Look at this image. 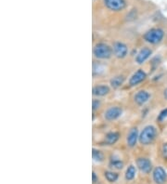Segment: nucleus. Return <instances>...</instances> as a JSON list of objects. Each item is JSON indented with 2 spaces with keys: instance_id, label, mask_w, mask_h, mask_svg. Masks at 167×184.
Here are the masks:
<instances>
[{
  "instance_id": "nucleus-1",
  "label": "nucleus",
  "mask_w": 167,
  "mask_h": 184,
  "mask_svg": "<svg viewBox=\"0 0 167 184\" xmlns=\"http://www.w3.org/2000/svg\"><path fill=\"white\" fill-rule=\"evenodd\" d=\"M157 130L152 126H148L141 131L139 135V142L143 145H149L156 138Z\"/></svg>"
},
{
  "instance_id": "nucleus-2",
  "label": "nucleus",
  "mask_w": 167,
  "mask_h": 184,
  "mask_svg": "<svg viewBox=\"0 0 167 184\" xmlns=\"http://www.w3.org/2000/svg\"><path fill=\"white\" fill-rule=\"evenodd\" d=\"M112 48H111L107 44L104 43H99L97 44L93 49V54L97 59L100 60H106L109 59L112 56Z\"/></svg>"
},
{
  "instance_id": "nucleus-3",
  "label": "nucleus",
  "mask_w": 167,
  "mask_h": 184,
  "mask_svg": "<svg viewBox=\"0 0 167 184\" xmlns=\"http://www.w3.org/2000/svg\"><path fill=\"white\" fill-rule=\"evenodd\" d=\"M163 36H164V32L162 29L154 28V29H150V31H148L143 37L145 41H147L148 43L154 44V45H155V44H158L163 40Z\"/></svg>"
},
{
  "instance_id": "nucleus-4",
  "label": "nucleus",
  "mask_w": 167,
  "mask_h": 184,
  "mask_svg": "<svg viewBox=\"0 0 167 184\" xmlns=\"http://www.w3.org/2000/svg\"><path fill=\"white\" fill-rule=\"evenodd\" d=\"M112 52L115 57L119 59H123L127 55L128 48L125 44L122 42H115L112 46Z\"/></svg>"
},
{
  "instance_id": "nucleus-5",
  "label": "nucleus",
  "mask_w": 167,
  "mask_h": 184,
  "mask_svg": "<svg viewBox=\"0 0 167 184\" xmlns=\"http://www.w3.org/2000/svg\"><path fill=\"white\" fill-rule=\"evenodd\" d=\"M122 113H123V110H122L121 107L112 106L111 108H109L105 112L104 117L108 121H113V120H116L122 115Z\"/></svg>"
},
{
  "instance_id": "nucleus-6",
  "label": "nucleus",
  "mask_w": 167,
  "mask_h": 184,
  "mask_svg": "<svg viewBox=\"0 0 167 184\" xmlns=\"http://www.w3.org/2000/svg\"><path fill=\"white\" fill-rule=\"evenodd\" d=\"M106 7L113 11H120L125 8V0H104Z\"/></svg>"
},
{
  "instance_id": "nucleus-7",
  "label": "nucleus",
  "mask_w": 167,
  "mask_h": 184,
  "mask_svg": "<svg viewBox=\"0 0 167 184\" xmlns=\"http://www.w3.org/2000/svg\"><path fill=\"white\" fill-rule=\"evenodd\" d=\"M153 180L157 184L165 183L167 180V174L165 172V170L161 167H156L153 170Z\"/></svg>"
},
{
  "instance_id": "nucleus-8",
  "label": "nucleus",
  "mask_w": 167,
  "mask_h": 184,
  "mask_svg": "<svg viewBox=\"0 0 167 184\" xmlns=\"http://www.w3.org/2000/svg\"><path fill=\"white\" fill-rule=\"evenodd\" d=\"M137 166L141 172L145 174L150 173L152 168L151 162L149 159H147V158H138L137 160Z\"/></svg>"
},
{
  "instance_id": "nucleus-9",
  "label": "nucleus",
  "mask_w": 167,
  "mask_h": 184,
  "mask_svg": "<svg viewBox=\"0 0 167 184\" xmlns=\"http://www.w3.org/2000/svg\"><path fill=\"white\" fill-rule=\"evenodd\" d=\"M146 76H147L146 73L143 71V70L139 69L131 76V78L129 80V85L132 86V87L137 86L139 83H141V82H142L143 80H145Z\"/></svg>"
},
{
  "instance_id": "nucleus-10",
  "label": "nucleus",
  "mask_w": 167,
  "mask_h": 184,
  "mask_svg": "<svg viewBox=\"0 0 167 184\" xmlns=\"http://www.w3.org/2000/svg\"><path fill=\"white\" fill-rule=\"evenodd\" d=\"M150 94L149 92L146 90H140L135 95L134 100H135V102H136L137 105L142 106L150 100Z\"/></svg>"
},
{
  "instance_id": "nucleus-11",
  "label": "nucleus",
  "mask_w": 167,
  "mask_h": 184,
  "mask_svg": "<svg viewBox=\"0 0 167 184\" xmlns=\"http://www.w3.org/2000/svg\"><path fill=\"white\" fill-rule=\"evenodd\" d=\"M152 51L151 49L149 48H143L139 50V52L136 56V62H137L138 64H142L143 62H145L148 59L150 58L151 55Z\"/></svg>"
},
{
  "instance_id": "nucleus-12",
  "label": "nucleus",
  "mask_w": 167,
  "mask_h": 184,
  "mask_svg": "<svg viewBox=\"0 0 167 184\" xmlns=\"http://www.w3.org/2000/svg\"><path fill=\"white\" fill-rule=\"evenodd\" d=\"M138 138H139V136H138L137 128H131L129 133H128V135H127V139H126L127 145L129 146V147H134V146L137 144Z\"/></svg>"
},
{
  "instance_id": "nucleus-13",
  "label": "nucleus",
  "mask_w": 167,
  "mask_h": 184,
  "mask_svg": "<svg viewBox=\"0 0 167 184\" xmlns=\"http://www.w3.org/2000/svg\"><path fill=\"white\" fill-rule=\"evenodd\" d=\"M110 92V88L108 86L105 85H100V86H96L93 87V95L97 97H103Z\"/></svg>"
},
{
  "instance_id": "nucleus-14",
  "label": "nucleus",
  "mask_w": 167,
  "mask_h": 184,
  "mask_svg": "<svg viewBox=\"0 0 167 184\" xmlns=\"http://www.w3.org/2000/svg\"><path fill=\"white\" fill-rule=\"evenodd\" d=\"M119 137L120 135L118 132H110L105 137V142L108 145H112L114 143H116V141L119 139Z\"/></svg>"
},
{
  "instance_id": "nucleus-15",
  "label": "nucleus",
  "mask_w": 167,
  "mask_h": 184,
  "mask_svg": "<svg viewBox=\"0 0 167 184\" xmlns=\"http://www.w3.org/2000/svg\"><path fill=\"white\" fill-rule=\"evenodd\" d=\"M124 82H125V77L123 75H117V76H114L113 78L111 79V86L113 88H118L124 84Z\"/></svg>"
},
{
  "instance_id": "nucleus-16",
  "label": "nucleus",
  "mask_w": 167,
  "mask_h": 184,
  "mask_svg": "<svg viewBox=\"0 0 167 184\" xmlns=\"http://www.w3.org/2000/svg\"><path fill=\"white\" fill-rule=\"evenodd\" d=\"M136 173H137L136 167L131 165V166L127 168L126 172H125V179L127 180H132L134 178H135V176H136Z\"/></svg>"
},
{
  "instance_id": "nucleus-17",
  "label": "nucleus",
  "mask_w": 167,
  "mask_h": 184,
  "mask_svg": "<svg viewBox=\"0 0 167 184\" xmlns=\"http://www.w3.org/2000/svg\"><path fill=\"white\" fill-rule=\"evenodd\" d=\"M92 156H93L94 161H96V162H102V161H103V159H104L103 154H102L100 151H98L96 149H93Z\"/></svg>"
},
{
  "instance_id": "nucleus-18",
  "label": "nucleus",
  "mask_w": 167,
  "mask_h": 184,
  "mask_svg": "<svg viewBox=\"0 0 167 184\" xmlns=\"http://www.w3.org/2000/svg\"><path fill=\"white\" fill-rule=\"evenodd\" d=\"M105 177L108 181L110 182H114L118 180V174L114 173V172H111V171H107L105 172Z\"/></svg>"
},
{
  "instance_id": "nucleus-19",
  "label": "nucleus",
  "mask_w": 167,
  "mask_h": 184,
  "mask_svg": "<svg viewBox=\"0 0 167 184\" xmlns=\"http://www.w3.org/2000/svg\"><path fill=\"white\" fill-rule=\"evenodd\" d=\"M110 166L112 168H116V169H122L124 167V163L121 160H112L110 163Z\"/></svg>"
},
{
  "instance_id": "nucleus-20",
  "label": "nucleus",
  "mask_w": 167,
  "mask_h": 184,
  "mask_svg": "<svg viewBox=\"0 0 167 184\" xmlns=\"http://www.w3.org/2000/svg\"><path fill=\"white\" fill-rule=\"evenodd\" d=\"M166 117H167V108L161 112V113H160L159 116H158V121L162 122L163 120H164Z\"/></svg>"
},
{
  "instance_id": "nucleus-21",
  "label": "nucleus",
  "mask_w": 167,
  "mask_h": 184,
  "mask_svg": "<svg viewBox=\"0 0 167 184\" xmlns=\"http://www.w3.org/2000/svg\"><path fill=\"white\" fill-rule=\"evenodd\" d=\"M92 105H93V111H96V110L99 108V106H100V101L99 100H94Z\"/></svg>"
},
{
  "instance_id": "nucleus-22",
  "label": "nucleus",
  "mask_w": 167,
  "mask_h": 184,
  "mask_svg": "<svg viewBox=\"0 0 167 184\" xmlns=\"http://www.w3.org/2000/svg\"><path fill=\"white\" fill-rule=\"evenodd\" d=\"M162 152H163V156L164 158H167V143H165V144L163 146V150H162Z\"/></svg>"
},
{
  "instance_id": "nucleus-23",
  "label": "nucleus",
  "mask_w": 167,
  "mask_h": 184,
  "mask_svg": "<svg viewBox=\"0 0 167 184\" xmlns=\"http://www.w3.org/2000/svg\"><path fill=\"white\" fill-rule=\"evenodd\" d=\"M92 178H93V183H96L98 181V178H97V175H96V173L95 172H93V174H92Z\"/></svg>"
},
{
  "instance_id": "nucleus-24",
  "label": "nucleus",
  "mask_w": 167,
  "mask_h": 184,
  "mask_svg": "<svg viewBox=\"0 0 167 184\" xmlns=\"http://www.w3.org/2000/svg\"><path fill=\"white\" fill-rule=\"evenodd\" d=\"M164 98L167 100V88H166V89L164 90Z\"/></svg>"
}]
</instances>
